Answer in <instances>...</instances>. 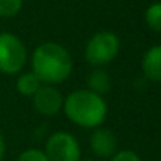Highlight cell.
<instances>
[{
	"label": "cell",
	"instance_id": "1",
	"mask_svg": "<svg viewBox=\"0 0 161 161\" xmlns=\"http://www.w3.org/2000/svg\"><path fill=\"white\" fill-rule=\"evenodd\" d=\"M33 74L44 85H58L67 80L74 69L70 53L56 42H44L31 56Z\"/></svg>",
	"mask_w": 161,
	"mask_h": 161
},
{
	"label": "cell",
	"instance_id": "2",
	"mask_svg": "<svg viewBox=\"0 0 161 161\" xmlns=\"http://www.w3.org/2000/svg\"><path fill=\"white\" fill-rule=\"evenodd\" d=\"M64 113L69 120L85 128H96L107 119V103L102 96L89 89H77L64 99Z\"/></svg>",
	"mask_w": 161,
	"mask_h": 161
},
{
	"label": "cell",
	"instance_id": "3",
	"mask_svg": "<svg viewBox=\"0 0 161 161\" xmlns=\"http://www.w3.org/2000/svg\"><path fill=\"white\" fill-rule=\"evenodd\" d=\"M119 38L111 31H99L91 36L86 44V59L91 66L100 67L111 63L119 53Z\"/></svg>",
	"mask_w": 161,
	"mask_h": 161
},
{
	"label": "cell",
	"instance_id": "4",
	"mask_svg": "<svg viewBox=\"0 0 161 161\" xmlns=\"http://www.w3.org/2000/svg\"><path fill=\"white\" fill-rule=\"evenodd\" d=\"M27 61V49L24 42L13 33H0V72L19 74Z\"/></svg>",
	"mask_w": 161,
	"mask_h": 161
},
{
	"label": "cell",
	"instance_id": "5",
	"mask_svg": "<svg viewBox=\"0 0 161 161\" xmlns=\"http://www.w3.org/2000/svg\"><path fill=\"white\" fill-rule=\"evenodd\" d=\"M49 161H80L81 160V150L80 144L70 133L58 131L53 133L47 142L46 150Z\"/></svg>",
	"mask_w": 161,
	"mask_h": 161
},
{
	"label": "cell",
	"instance_id": "6",
	"mask_svg": "<svg viewBox=\"0 0 161 161\" xmlns=\"http://www.w3.org/2000/svg\"><path fill=\"white\" fill-rule=\"evenodd\" d=\"M64 103L61 92L52 85H42L33 96L35 108L44 116H55Z\"/></svg>",
	"mask_w": 161,
	"mask_h": 161
},
{
	"label": "cell",
	"instance_id": "7",
	"mask_svg": "<svg viewBox=\"0 0 161 161\" xmlns=\"http://www.w3.org/2000/svg\"><path fill=\"white\" fill-rule=\"evenodd\" d=\"M91 150L99 158H111L117 152V138L108 128H97L89 139Z\"/></svg>",
	"mask_w": 161,
	"mask_h": 161
},
{
	"label": "cell",
	"instance_id": "8",
	"mask_svg": "<svg viewBox=\"0 0 161 161\" xmlns=\"http://www.w3.org/2000/svg\"><path fill=\"white\" fill-rule=\"evenodd\" d=\"M142 72L152 81H161V44L150 47L142 56Z\"/></svg>",
	"mask_w": 161,
	"mask_h": 161
},
{
	"label": "cell",
	"instance_id": "9",
	"mask_svg": "<svg viewBox=\"0 0 161 161\" xmlns=\"http://www.w3.org/2000/svg\"><path fill=\"white\" fill-rule=\"evenodd\" d=\"M88 86H89V91L102 96L108 92L111 89V78L105 70L102 69H96L94 72L89 74V78H88Z\"/></svg>",
	"mask_w": 161,
	"mask_h": 161
},
{
	"label": "cell",
	"instance_id": "10",
	"mask_svg": "<svg viewBox=\"0 0 161 161\" xmlns=\"http://www.w3.org/2000/svg\"><path fill=\"white\" fill-rule=\"evenodd\" d=\"M42 86L41 80L33 74V72H25L22 74L17 81H16V89L22 94V96H35V92Z\"/></svg>",
	"mask_w": 161,
	"mask_h": 161
},
{
	"label": "cell",
	"instance_id": "11",
	"mask_svg": "<svg viewBox=\"0 0 161 161\" xmlns=\"http://www.w3.org/2000/svg\"><path fill=\"white\" fill-rule=\"evenodd\" d=\"M146 22L150 27V30L161 33V2L153 3L146 11Z\"/></svg>",
	"mask_w": 161,
	"mask_h": 161
},
{
	"label": "cell",
	"instance_id": "12",
	"mask_svg": "<svg viewBox=\"0 0 161 161\" xmlns=\"http://www.w3.org/2000/svg\"><path fill=\"white\" fill-rule=\"evenodd\" d=\"M24 0H0V17H14L22 9Z\"/></svg>",
	"mask_w": 161,
	"mask_h": 161
},
{
	"label": "cell",
	"instance_id": "13",
	"mask_svg": "<svg viewBox=\"0 0 161 161\" xmlns=\"http://www.w3.org/2000/svg\"><path fill=\"white\" fill-rule=\"evenodd\" d=\"M16 161H49L47 155L44 153V150L39 149H27L24 150Z\"/></svg>",
	"mask_w": 161,
	"mask_h": 161
},
{
	"label": "cell",
	"instance_id": "14",
	"mask_svg": "<svg viewBox=\"0 0 161 161\" xmlns=\"http://www.w3.org/2000/svg\"><path fill=\"white\" fill-rule=\"evenodd\" d=\"M111 161H141V158L133 150H127L125 149V150H117L111 157Z\"/></svg>",
	"mask_w": 161,
	"mask_h": 161
},
{
	"label": "cell",
	"instance_id": "15",
	"mask_svg": "<svg viewBox=\"0 0 161 161\" xmlns=\"http://www.w3.org/2000/svg\"><path fill=\"white\" fill-rule=\"evenodd\" d=\"M3 155H5V139L3 135L0 133V161L3 160Z\"/></svg>",
	"mask_w": 161,
	"mask_h": 161
},
{
	"label": "cell",
	"instance_id": "16",
	"mask_svg": "<svg viewBox=\"0 0 161 161\" xmlns=\"http://www.w3.org/2000/svg\"><path fill=\"white\" fill-rule=\"evenodd\" d=\"M80 161H94V160H91V158H83V160H80Z\"/></svg>",
	"mask_w": 161,
	"mask_h": 161
}]
</instances>
